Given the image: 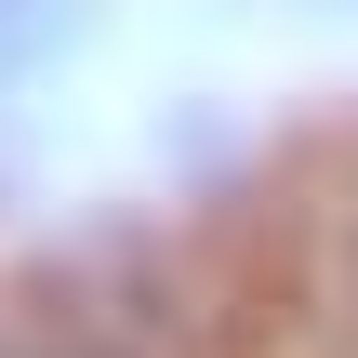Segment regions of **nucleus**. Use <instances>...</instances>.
Instances as JSON below:
<instances>
[{"label": "nucleus", "mask_w": 358, "mask_h": 358, "mask_svg": "<svg viewBox=\"0 0 358 358\" xmlns=\"http://www.w3.org/2000/svg\"><path fill=\"white\" fill-rule=\"evenodd\" d=\"M27 358H120L106 332H66V345H27Z\"/></svg>", "instance_id": "f03ea898"}, {"label": "nucleus", "mask_w": 358, "mask_h": 358, "mask_svg": "<svg viewBox=\"0 0 358 358\" xmlns=\"http://www.w3.org/2000/svg\"><path fill=\"white\" fill-rule=\"evenodd\" d=\"M80 40V0H0V80H27V66H53Z\"/></svg>", "instance_id": "f257e3e1"}]
</instances>
